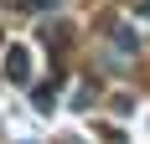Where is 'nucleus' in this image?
<instances>
[{
	"mask_svg": "<svg viewBox=\"0 0 150 144\" xmlns=\"http://www.w3.org/2000/svg\"><path fill=\"white\" fill-rule=\"evenodd\" d=\"M26 72H31V52H26V46H11V52H5V77H16V82H31Z\"/></svg>",
	"mask_w": 150,
	"mask_h": 144,
	"instance_id": "f257e3e1",
	"label": "nucleus"
}]
</instances>
